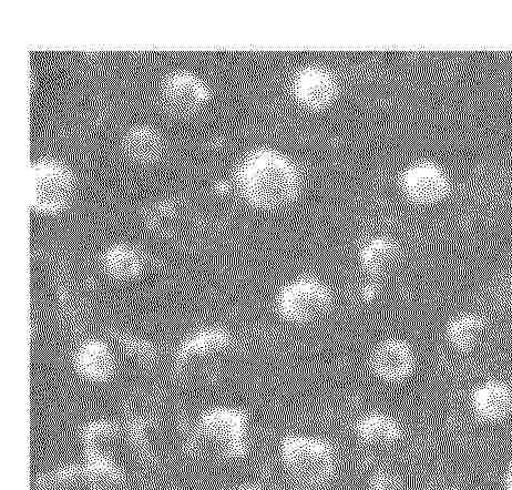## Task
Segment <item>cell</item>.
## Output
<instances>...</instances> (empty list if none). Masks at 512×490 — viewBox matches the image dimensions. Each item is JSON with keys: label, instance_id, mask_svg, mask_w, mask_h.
<instances>
[{"label": "cell", "instance_id": "obj_1", "mask_svg": "<svg viewBox=\"0 0 512 490\" xmlns=\"http://www.w3.org/2000/svg\"><path fill=\"white\" fill-rule=\"evenodd\" d=\"M242 198L266 211L290 206L301 191V176L293 163L269 149L253 151L235 172Z\"/></svg>", "mask_w": 512, "mask_h": 490}, {"label": "cell", "instance_id": "obj_2", "mask_svg": "<svg viewBox=\"0 0 512 490\" xmlns=\"http://www.w3.org/2000/svg\"><path fill=\"white\" fill-rule=\"evenodd\" d=\"M278 461L283 472L303 490H320L334 483L340 471V456L326 438L289 433L281 438Z\"/></svg>", "mask_w": 512, "mask_h": 490}, {"label": "cell", "instance_id": "obj_3", "mask_svg": "<svg viewBox=\"0 0 512 490\" xmlns=\"http://www.w3.org/2000/svg\"><path fill=\"white\" fill-rule=\"evenodd\" d=\"M334 300L329 284L316 275L302 274L285 282L276 292L274 309L286 323L311 325L331 312Z\"/></svg>", "mask_w": 512, "mask_h": 490}, {"label": "cell", "instance_id": "obj_4", "mask_svg": "<svg viewBox=\"0 0 512 490\" xmlns=\"http://www.w3.org/2000/svg\"><path fill=\"white\" fill-rule=\"evenodd\" d=\"M249 417L240 408L219 406L203 413L196 426L197 442L225 459L248 451Z\"/></svg>", "mask_w": 512, "mask_h": 490}, {"label": "cell", "instance_id": "obj_5", "mask_svg": "<svg viewBox=\"0 0 512 490\" xmlns=\"http://www.w3.org/2000/svg\"><path fill=\"white\" fill-rule=\"evenodd\" d=\"M233 335L220 326H208L184 340L174 359V372L182 381L193 380L202 371L228 355L234 349Z\"/></svg>", "mask_w": 512, "mask_h": 490}, {"label": "cell", "instance_id": "obj_6", "mask_svg": "<svg viewBox=\"0 0 512 490\" xmlns=\"http://www.w3.org/2000/svg\"><path fill=\"white\" fill-rule=\"evenodd\" d=\"M74 177L70 170L55 160H42L32 166L30 207L44 214L64 211L73 198Z\"/></svg>", "mask_w": 512, "mask_h": 490}, {"label": "cell", "instance_id": "obj_7", "mask_svg": "<svg viewBox=\"0 0 512 490\" xmlns=\"http://www.w3.org/2000/svg\"><path fill=\"white\" fill-rule=\"evenodd\" d=\"M56 271V285L61 318L71 332L80 333L86 328L89 316V280L68 262H61Z\"/></svg>", "mask_w": 512, "mask_h": 490}, {"label": "cell", "instance_id": "obj_8", "mask_svg": "<svg viewBox=\"0 0 512 490\" xmlns=\"http://www.w3.org/2000/svg\"><path fill=\"white\" fill-rule=\"evenodd\" d=\"M417 363L414 346L397 336L378 342L368 357V366L375 379L388 385H399L411 380Z\"/></svg>", "mask_w": 512, "mask_h": 490}, {"label": "cell", "instance_id": "obj_9", "mask_svg": "<svg viewBox=\"0 0 512 490\" xmlns=\"http://www.w3.org/2000/svg\"><path fill=\"white\" fill-rule=\"evenodd\" d=\"M404 197L416 206L430 207L443 202L450 195L452 183L447 173L436 163L416 162L401 177Z\"/></svg>", "mask_w": 512, "mask_h": 490}, {"label": "cell", "instance_id": "obj_10", "mask_svg": "<svg viewBox=\"0 0 512 490\" xmlns=\"http://www.w3.org/2000/svg\"><path fill=\"white\" fill-rule=\"evenodd\" d=\"M468 406L479 423L504 424L512 416V385L495 377L481 381L470 391Z\"/></svg>", "mask_w": 512, "mask_h": 490}, {"label": "cell", "instance_id": "obj_11", "mask_svg": "<svg viewBox=\"0 0 512 490\" xmlns=\"http://www.w3.org/2000/svg\"><path fill=\"white\" fill-rule=\"evenodd\" d=\"M161 98L170 115L188 118L206 106L210 93L198 77L186 71H178L168 76L163 83Z\"/></svg>", "mask_w": 512, "mask_h": 490}, {"label": "cell", "instance_id": "obj_12", "mask_svg": "<svg viewBox=\"0 0 512 490\" xmlns=\"http://www.w3.org/2000/svg\"><path fill=\"white\" fill-rule=\"evenodd\" d=\"M353 432L358 442L372 448L395 446L405 434L401 421L384 411H370L358 416Z\"/></svg>", "mask_w": 512, "mask_h": 490}, {"label": "cell", "instance_id": "obj_13", "mask_svg": "<svg viewBox=\"0 0 512 490\" xmlns=\"http://www.w3.org/2000/svg\"><path fill=\"white\" fill-rule=\"evenodd\" d=\"M337 94L335 79L321 67L301 69L294 80V95L306 108L320 110L329 107Z\"/></svg>", "mask_w": 512, "mask_h": 490}, {"label": "cell", "instance_id": "obj_14", "mask_svg": "<svg viewBox=\"0 0 512 490\" xmlns=\"http://www.w3.org/2000/svg\"><path fill=\"white\" fill-rule=\"evenodd\" d=\"M74 364L77 372L86 380L106 382L114 376L118 359L110 344L90 339L77 347Z\"/></svg>", "mask_w": 512, "mask_h": 490}, {"label": "cell", "instance_id": "obj_15", "mask_svg": "<svg viewBox=\"0 0 512 490\" xmlns=\"http://www.w3.org/2000/svg\"><path fill=\"white\" fill-rule=\"evenodd\" d=\"M402 258L398 243L388 237L367 240L358 252V264L372 282L380 281L391 273Z\"/></svg>", "mask_w": 512, "mask_h": 490}, {"label": "cell", "instance_id": "obj_16", "mask_svg": "<svg viewBox=\"0 0 512 490\" xmlns=\"http://www.w3.org/2000/svg\"><path fill=\"white\" fill-rule=\"evenodd\" d=\"M487 330V320L475 311L460 312L450 318L444 329L445 340L457 353L474 351Z\"/></svg>", "mask_w": 512, "mask_h": 490}, {"label": "cell", "instance_id": "obj_17", "mask_svg": "<svg viewBox=\"0 0 512 490\" xmlns=\"http://www.w3.org/2000/svg\"><path fill=\"white\" fill-rule=\"evenodd\" d=\"M101 267L111 280L126 283L140 279L146 271L147 261L138 249L116 244L102 254Z\"/></svg>", "mask_w": 512, "mask_h": 490}, {"label": "cell", "instance_id": "obj_18", "mask_svg": "<svg viewBox=\"0 0 512 490\" xmlns=\"http://www.w3.org/2000/svg\"><path fill=\"white\" fill-rule=\"evenodd\" d=\"M124 150L131 160L147 165L161 157L163 140L157 130L147 126H138L127 132L124 139Z\"/></svg>", "mask_w": 512, "mask_h": 490}, {"label": "cell", "instance_id": "obj_19", "mask_svg": "<svg viewBox=\"0 0 512 490\" xmlns=\"http://www.w3.org/2000/svg\"><path fill=\"white\" fill-rule=\"evenodd\" d=\"M108 338L111 346L127 360L142 367H151L159 360V350L155 344L125 332L111 330Z\"/></svg>", "mask_w": 512, "mask_h": 490}, {"label": "cell", "instance_id": "obj_20", "mask_svg": "<svg viewBox=\"0 0 512 490\" xmlns=\"http://www.w3.org/2000/svg\"><path fill=\"white\" fill-rule=\"evenodd\" d=\"M366 490H404V483L391 469L380 468L368 478Z\"/></svg>", "mask_w": 512, "mask_h": 490}, {"label": "cell", "instance_id": "obj_21", "mask_svg": "<svg viewBox=\"0 0 512 490\" xmlns=\"http://www.w3.org/2000/svg\"><path fill=\"white\" fill-rule=\"evenodd\" d=\"M501 482H503V487L505 490H512V459L504 469Z\"/></svg>", "mask_w": 512, "mask_h": 490}, {"label": "cell", "instance_id": "obj_22", "mask_svg": "<svg viewBox=\"0 0 512 490\" xmlns=\"http://www.w3.org/2000/svg\"><path fill=\"white\" fill-rule=\"evenodd\" d=\"M233 490H272L269 487L263 486V485H245L238 488H235Z\"/></svg>", "mask_w": 512, "mask_h": 490}]
</instances>
